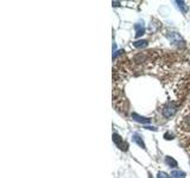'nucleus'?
Here are the masks:
<instances>
[{
    "label": "nucleus",
    "mask_w": 190,
    "mask_h": 178,
    "mask_svg": "<svg viewBox=\"0 0 190 178\" xmlns=\"http://www.w3.org/2000/svg\"><path fill=\"white\" fill-rule=\"evenodd\" d=\"M178 126H179V130H182V131H185V132L190 131V105L183 112L181 119H179Z\"/></svg>",
    "instance_id": "1"
},
{
    "label": "nucleus",
    "mask_w": 190,
    "mask_h": 178,
    "mask_svg": "<svg viewBox=\"0 0 190 178\" xmlns=\"http://www.w3.org/2000/svg\"><path fill=\"white\" fill-rule=\"evenodd\" d=\"M113 141L116 144V146L119 147V148H121V150H126V144L125 143H123V140L120 139V137L118 135V134H113Z\"/></svg>",
    "instance_id": "2"
},
{
    "label": "nucleus",
    "mask_w": 190,
    "mask_h": 178,
    "mask_svg": "<svg viewBox=\"0 0 190 178\" xmlns=\"http://www.w3.org/2000/svg\"><path fill=\"white\" fill-rule=\"evenodd\" d=\"M185 173L183 171H171L170 173V178H184Z\"/></svg>",
    "instance_id": "3"
},
{
    "label": "nucleus",
    "mask_w": 190,
    "mask_h": 178,
    "mask_svg": "<svg viewBox=\"0 0 190 178\" xmlns=\"http://www.w3.org/2000/svg\"><path fill=\"white\" fill-rule=\"evenodd\" d=\"M133 140L139 145V146H140V147H143V148H145V144H144V141L140 139V137H139L138 134H134L133 135Z\"/></svg>",
    "instance_id": "4"
},
{
    "label": "nucleus",
    "mask_w": 190,
    "mask_h": 178,
    "mask_svg": "<svg viewBox=\"0 0 190 178\" xmlns=\"http://www.w3.org/2000/svg\"><path fill=\"white\" fill-rule=\"evenodd\" d=\"M184 146H185L187 151H188V153H189V156H190V137H189L188 139L184 141Z\"/></svg>",
    "instance_id": "5"
},
{
    "label": "nucleus",
    "mask_w": 190,
    "mask_h": 178,
    "mask_svg": "<svg viewBox=\"0 0 190 178\" xmlns=\"http://www.w3.org/2000/svg\"><path fill=\"white\" fill-rule=\"evenodd\" d=\"M166 163H168L169 165H171V164H174L175 166H177V163H176V162H175L174 159H170V157H168V158H166Z\"/></svg>",
    "instance_id": "6"
},
{
    "label": "nucleus",
    "mask_w": 190,
    "mask_h": 178,
    "mask_svg": "<svg viewBox=\"0 0 190 178\" xmlns=\"http://www.w3.org/2000/svg\"><path fill=\"white\" fill-rule=\"evenodd\" d=\"M158 178H170V176H168L165 172H159L158 173Z\"/></svg>",
    "instance_id": "7"
}]
</instances>
